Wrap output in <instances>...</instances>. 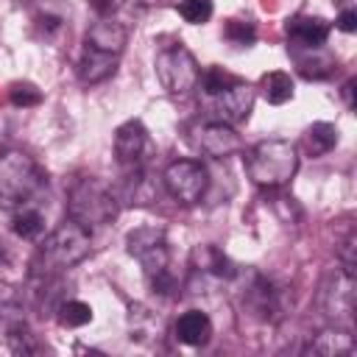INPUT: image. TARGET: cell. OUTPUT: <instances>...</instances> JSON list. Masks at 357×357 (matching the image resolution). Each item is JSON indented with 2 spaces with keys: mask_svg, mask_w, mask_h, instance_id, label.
Returning <instances> with one entry per match:
<instances>
[{
  "mask_svg": "<svg viewBox=\"0 0 357 357\" xmlns=\"http://www.w3.org/2000/svg\"><path fill=\"white\" fill-rule=\"evenodd\" d=\"M126 39H128V31L120 22L109 20V17H100L86 31V47H95V50H103V53H114V56H120L126 50Z\"/></svg>",
  "mask_w": 357,
  "mask_h": 357,
  "instance_id": "2e32d148",
  "label": "cell"
},
{
  "mask_svg": "<svg viewBox=\"0 0 357 357\" xmlns=\"http://www.w3.org/2000/svg\"><path fill=\"white\" fill-rule=\"evenodd\" d=\"M254 86L245 84L243 78L237 84H231L229 89L212 95V106H215V120H223L229 126H237L243 120H248L251 109H254Z\"/></svg>",
  "mask_w": 357,
  "mask_h": 357,
  "instance_id": "7c38bea8",
  "label": "cell"
},
{
  "mask_svg": "<svg viewBox=\"0 0 357 357\" xmlns=\"http://www.w3.org/2000/svg\"><path fill=\"white\" fill-rule=\"evenodd\" d=\"M337 259H340V268H343V271L354 273V265H357V237H354V231H349V234L340 240V245H337Z\"/></svg>",
  "mask_w": 357,
  "mask_h": 357,
  "instance_id": "1f68e13d",
  "label": "cell"
},
{
  "mask_svg": "<svg viewBox=\"0 0 357 357\" xmlns=\"http://www.w3.org/2000/svg\"><path fill=\"white\" fill-rule=\"evenodd\" d=\"M8 100L14 106H20V109H31V106H39L42 103V92L33 84H28V81H17L8 89Z\"/></svg>",
  "mask_w": 357,
  "mask_h": 357,
  "instance_id": "f546056e",
  "label": "cell"
},
{
  "mask_svg": "<svg viewBox=\"0 0 357 357\" xmlns=\"http://www.w3.org/2000/svg\"><path fill=\"white\" fill-rule=\"evenodd\" d=\"M307 354H315V357H337V354H351L354 351V340H351V335L346 332V329H324V332H318L310 343H307V349H304Z\"/></svg>",
  "mask_w": 357,
  "mask_h": 357,
  "instance_id": "ffe728a7",
  "label": "cell"
},
{
  "mask_svg": "<svg viewBox=\"0 0 357 357\" xmlns=\"http://www.w3.org/2000/svg\"><path fill=\"white\" fill-rule=\"evenodd\" d=\"M117 59L120 56H114V53H103V50H95V47L84 45V56L78 61V78L84 84H100L109 75H114Z\"/></svg>",
  "mask_w": 357,
  "mask_h": 357,
  "instance_id": "e0dca14e",
  "label": "cell"
},
{
  "mask_svg": "<svg viewBox=\"0 0 357 357\" xmlns=\"http://www.w3.org/2000/svg\"><path fill=\"white\" fill-rule=\"evenodd\" d=\"M329 22L324 17H312V14H296L287 20L284 33L290 39V45L296 47H324L329 39Z\"/></svg>",
  "mask_w": 357,
  "mask_h": 357,
  "instance_id": "5bb4252c",
  "label": "cell"
},
{
  "mask_svg": "<svg viewBox=\"0 0 357 357\" xmlns=\"http://www.w3.org/2000/svg\"><path fill=\"white\" fill-rule=\"evenodd\" d=\"M126 251L142 265L145 276H156L167 271L170 262V248H167V234L159 226H139L126 234Z\"/></svg>",
  "mask_w": 357,
  "mask_h": 357,
  "instance_id": "9c48e42d",
  "label": "cell"
},
{
  "mask_svg": "<svg viewBox=\"0 0 357 357\" xmlns=\"http://www.w3.org/2000/svg\"><path fill=\"white\" fill-rule=\"evenodd\" d=\"M6 340H8V349H11L14 354H36V351H42V346L36 343V337H33V332L28 329L25 321L17 324V326H11V329L6 332Z\"/></svg>",
  "mask_w": 357,
  "mask_h": 357,
  "instance_id": "4316f807",
  "label": "cell"
},
{
  "mask_svg": "<svg viewBox=\"0 0 357 357\" xmlns=\"http://www.w3.org/2000/svg\"><path fill=\"white\" fill-rule=\"evenodd\" d=\"M156 195H159L156 181L151 178V173L145 170V165L126 170L117 201H126V204H134V206H148V204L156 201Z\"/></svg>",
  "mask_w": 357,
  "mask_h": 357,
  "instance_id": "9a60e30c",
  "label": "cell"
},
{
  "mask_svg": "<svg viewBox=\"0 0 357 357\" xmlns=\"http://www.w3.org/2000/svg\"><path fill=\"white\" fill-rule=\"evenodd\" d=\"M287 50H290V56H293V61H296V67L304 78H326L335 70V59L324 47H296V45H290Z\"/></svg>",
  "mask_w": 357,
  "mask_h": 357,
  "instance_id": "ac0fdd59",
  "label": "cell"
},
{
  "mask_svg": "<svg viewBox=\"0 0 357 357\" xmlns=\"http://www.w3.org/2000/svg\"><path fill=\"white\" fill-rule=\"evenodd\" d=\"M176 8L184 17V22H190V25H204L215 11L212 0H181Z\"/></svg>",
  "mask_w": 357,
  "mask_h": 357,
  "instance_id": "f1b7e54d",
  "label": "cell"
},
{
  "mask_svg": "<svg viewBox=\"0 0 357 357\" xmlns=\"http://www.w3.org/2000/svg\"><path fill=\"white\" fill-rule=\"evenodd\" d=\"M11 229H14V234L22 237V240H36V237H42V231H45V218H42V212L22 206V209L14 215Z\"/></svg>",
  "mask_w": 357,
  "mask_h": 357,
  "instance_id": "484cf974",
  "label": "cell"
},
{
  "mask_svg": "<svg viewBox=\"0 0 357 357\" xmlns=\"http://www.w3.org/2000/svg\"><path fill=\"white\" fill-rule=\"evenodd\" d=\"M162 184H165V192L184 204V206H192L198 204L204 195H206V187H209V176H206V167L195 159H176L165 167L162 173Z\"/></svg>",
  "mask_w": 357,
  "mask_h": 357,
  "instance_id": "52a82bcc",
  "label": "cell"
},
{
  "mask_svg": "<svg viewBox=\"0 0 357 357\" xmlns=\"http://www.w3.org/2000/svg\"><path fill=\"white\" fill-rule=\"evenodd\" d=\"M340 92H343V100H346V106H349V109H354V78H351V81H346Z\"/></svg>",
  "mask_w": 357,
  "mask_h": 357,
  "instance_id": "e575fe53",
  "label": "cell"
},
{
  "mask_svg": "<svg viewBox=\"0 0 357 357\" xmlns=\"http://www.w3.org/2000/svg\"><path fill=\"white\" fill-rule=\"evenodd\" d=\"M67 218L92 226H106L117 218V195L95 176H78L73 178L67 190Z\"/></svg>",
  "mask_w": 357,
  "mask_h": 357,
  "instance_id": "3957f363",
  "label": "cell"
},
{
  "mask_svg": "<svg viewBox=\"0 0 357 357\" xmlns=\"http://www.w3.org/2000/svg\"><path fill=\"white\" fill-rule=\"evenodd\" d=\"M6 265H8V248H6V243L0 237V268H6Z\"/></svg>",
  "mask_w": 357,
  "mask_h": 357,
  "instance_id": "d590c367",
  "label": "cell"
},
{
  "mask_svg": "<svg viewBox=\"0 0 357 357\" xmlns=\"http://www.w3.org/2000/svg\"><path fill=\"white\" fill-rule=\"evenodd\" d=\"M128 321H131V340L148 343V340L159 337V332H162L156 315H153L148 307H142V304H131V315H128Z\"/></svg>",
  "mask_w": 357,
  "mask_h": 357,
  "instance_id": "cb8c5ba5",
  "label": "cell"
},
{
  "mask_svg": "<svg viewBox=\"0 0 357 357\" xmlns=\"http://www.w3.org/2000/svg\"><path fill=\"white\" fill-rule=\"evenodd\" d=\"M86 3L92 6V11H95L98 17H112V14L120 8L123 0H86Z\"/></svg>",
  "mask_w": 357,
  "mask_h": 357,
  "instance_id": "d6a6232c",
  "label": "cell"
},
{
  "mask_svg": "<svg viewBox=\"0 0 357 357\" xmlns=\"http://www.w3.org/2000/svg\"><path fill=\"white\" fill-rule=\"evenodd\" d=\"M237 276L234 262L212 243L195 245L190 254V287L195 293H206L209 287L226 284Z\"/></svg>",
  "mask_w": 357,
  "mask_h": 357,
  "instance_id": "8992f818",
  "label": "cell"
},
{
  "mask_svg": "<svg viewBox=\"0 0 357 357\" xmlns=\"http://www.w3.org/2000/svg\"><path fill=\"white\" fill-rule=\"evenodd\" d=\"M187 134H190V145L209 159H226V156H234L237 151H243V139L234 131V126L215 120V117L192 123Z\"/></svg>",
  "mask_w": 357,
  "mask_h": 357,
  "instance_id": "30bf717a",
  "label": "cell"
},
{
  "mask_svg": "<svg viewBox=\"0 0 357 357\" xmlns=\"http://www.w3.org/2000/svg\"><path fill=\"white\" fill-rule=\"evenodd\" d=\"M153 67H156L159 84H162L170 95H190V92L198 86V78H201L198 61H195V56H192L181 42L165 45V47L156 53Z\"/></svg>",
  "mask_w": 357,
  "mask_h": 357,
  "instance_id": "5b68a950",
  "label": "cell"
},
{
  "mask_svg": "<svg viewBox=\"0 0 357 357\" xmlns=\"http://www.w3.org/2000/svg\"><path fill=\"white\" fill-rule=\"evenodd\" d=\"M340 31H346V33H351L354 28H357V11L354 8H346V11H340L337 14V22H335Z\"/></svg>",
  "mask_w": 357,
  "mask_h": 357,
  "instance_id": "836d02e7",
  "label": "cell"
},
{
  "mask_svg": "<svg viewBox=\"0 0 357 357\" xmlns=\"http://www.w3.org/2000/svg\"><path fill=\"white\" fill-rule=\"evenodd\" d=\"M240 78L237 75H231V73H226L223 67H209V70H204L201 73V78H198V84H201V89H204V95H218V92H223V89H229L231 84H237Z\"/></svg>",
  "mask_w": 357,
  "mask_h": 357,
  "instance_id": "83f0119b",
  "label": "cell"
},
{
  "mask_svg": "<svg viewBox=\"0 0 357 357\" xmlns=\"http://www.w3.org/2000/svg\"><path fill=\"white\" fill-rule=\"evenodd\" d=\"M89 245H92L89 229L73 218H64V223H59L39 245V257L33 262L31 276H59L64 268H73L81 259H86Z\"/></svg>",
  "mask_w": 357,
  "mask_h": 357,
  "instance_id": "6da1fadb",
  "label": "cell"
},
{
  "mask_svg": "<svg viewBox=\"0 0 357 357\" xmlns=\"http://www.w3.org/2000/svg\"><path fill=\"white\" fill-rule=\"evenodd\" d=\"M245 173L257 187L279 190L298 170V151L287 139H262L243 156Z\"/></svg>",
  "mask_w": 357,
  "mask_h": 357,
  "instance_id": "7a4b0ae2",
  "label": "cell"
},
{
  "mask_svg": "<svg viewBox=\"0 0 357 357\" xmlns=\"http://www.w3.org/2000/svg\"><path fill=\"white\" fill-rule=\"evenodd\" d=\"M337 145V128L332 123H312L304 131V151L310 156H324Z\"/></svg>",
  "mask_w": 357,
  "mask_h": 357,
  "instance_id": "7402d4cb",
  "label": "cell"
},
{
  "mask_svg": "<svg viewBox=\"0 0 357 357\" xmlns=\"http://www.w3.org/2000/svg\"><path fill=\"white\" fill-rule=\"evenodd\" d=\"M56 318H59L61 326L78 329V326H84V324L92 321V307L84 304V301H78V298H67V301H61L56 307Z\"/></svg>",
  "mask_w": 357,
  "mask_h": 357,
  "instance_id": "d4e9b609",
  "label": "cell"
},
{
  "mask_svg": "<svg viewBox=\"0 0 357 357\" xmlns=\"http://www.w3.org/2000/svg\"><path fill=\"white\" fill-rule=\"evenodd\" d=\"M259 89H262V95H265L268 103L282 106V103H287L293 98V78L287 73H282V70H273V73H265L262 75Z\"/></svg>",
  "mask_w": 357,
  "mask_h": 357,
  "instance_id": "603a6c76",
  "label": "cell"
},
{
  "mask_svg": "<svg viewBox=\"0 0 357 357\" xmlns=\"http://www.w3.org/2000/svg\"><path fill=\"white\" fill-rule=\"evenodd\" d=\"M148 151V131L139 120H126L117 131H114V156L120 162L123 170L128 167H139Z\"/></svg>",
  "mask_w": 357,
  "mask_h": 357,
  "instance_id": "4fadbf2b",
  "label": "cell"
},
{
  "mask_svg": "<svg viewBox=\"0 0 357 357\" xmlns=\"http://www.w3.org/2000/svg\"><path fill=\"white\" fill-rule=\"evenodd\" d=\"M337 6H340V11H346V8H354V0H335Z\"/></svg>",
  "mask_w": 357,
  "mask_h": 357,
  "instance_id": "8d00e7d4",
  "label": "cell"
},
{
  "mask_svg": "<svg viewBox=\"0 0 357 357\" xmlns=\"http://www.w3.org/2000/svg\"><path fill=\"white\" fill-rule=\"evenodd\" d=\"M42 187V170L25 151L0 153V209L25 206Z\"/></svg>",
  "mask_w": 357,
  "mask_h": 357,
  "instance_id": "277c9868",
  "label": "cell"
},
{
  "mask_svg": "<svg viewBox=\"0 0 357 357\" xmlns=\"http://www.w3.org/2000/svg\"><path fill=\"white\" fill-rule=\"evenodd\" d=\"M173 332L184 346H204L212 337V321L201 310H187L184 315H178Z\"/></svg>",
  "mask_w": 357,
  "mask_h": 357,
  "instance_id": "d6986e66",
  "label": "cell"
},
{
  "mask_svg": "<svg viewBox=\"0 0 357 357\" xmlns=\"http://www.w3.org/2000/svg\"><path fill=\"white\" fill-rule=\"evenodd\" d=\"M223 36L229 39V42H234V45H254V39H257V28H254V22H243V20H229L226 22V28H223Z\"/></svg>",
  "mask_w": 357,
  "mask_h": 357,
  "instance_id": "4dcf8cb0",
  "label": "cell"
},
{
  "mask_svg": "<svg viewBox=\"0 0 357 357\" xmlns=\"http://www.w3.org/2000/svg\"><path fill=\"white\" fill-rule=\"evenodd\" d=\"M243 307L262 324H279L287 312V290L273 279L254 273L243 290Z\"/></svg>",
  "mask_w": 357,
  "mask_h": 357,
  "instance_id": "ba28073f",
  "label": "cell"
},
{
  "mask_svg": "<svg viewBox=\"0 0 357 357\" xmlns=\"http://www.w3.org/2000/svg\"><path fill=\"white\" fill-rule=\"evenodd\" d=\"M321 307L335 324L349 326L351 312H354V273L343 268L329 273L321 284Z\"/></svg>",
  "mask_w": 357,
  "mask_h": 357,
  "instance_id": "8fae6325",
  "label": "cell"
},
{
  "mask_svg": "<svg viewBox=\"0 0 357 357\" xmlns=\"http://www.w3.org/2000/svg\"><path fill=\"white\" fill-rule=\"evenodd\" d=\"M22 321H25V304L20 290L6 279H0V332H8Z\"/></svg>",
  "mask_w": 357,
  "mask_h": 357,
  "instance_id": "44dd1931",
  "label": "cell"
}]
</instances>
